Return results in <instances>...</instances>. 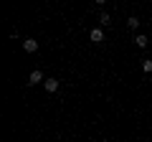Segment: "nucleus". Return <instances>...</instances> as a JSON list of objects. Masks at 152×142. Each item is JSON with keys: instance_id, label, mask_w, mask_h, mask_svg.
I'll return each instance as SVG.
<instances>
[{"instance_id": "20e7f679", "label": "nucleus", "mask_w": 152, "mask_h": 142, "mask_svg": "<svg viewBox=\"0 0 152 142\" xmlns=\"http://www.w3.org/2000/svg\"><path fill=\"white\" fill-rule=\"evenodd\" d=\"M43 86H46V91H48V94H53L56 89H58V81H56V79H46Z\"/></svg>"}, {"instance_id": "f257e3e1", "label": "nucleus", "mask_w": 152, "mask_h": 142, "mask_svg": "<svg viewBox=\"0 0 152 142\" xmlns=\"http://www.w3.org/2000/svg\"><path fill=\"white\" fill-rule=\"evenodd\" d=\"M41 81H46L43 79V74H41V71H31V76H28V84H31V86H36V84H41Z\"/></svg>"}, {"instance_id": "39448f33", "label": "nucleus", "mask_w": 152, "mask_h": 142, "mask_svg": "<svg viewBox=\"0 0 152 142\" xmlns=\"http://www.w3.org/2000/svg\"><path fill=\"white\" fill-rule=\"evenodd\" d=\"M134 43L140 46V48H145V46L150 43V38H147V36H134Z\"/></svg>"}, {"instance_id": "6e6552de", "label": "nucleus", "mask_w": 152, "mask_h": 142, "mask_svg": "<svg viewBox=\"0 0 152 142\" xmlns=\"http://www.w3.org/2000/svg\"><path fill=\"white\" fill-rule=\"evenodd\" d=\"M142 69H145L147 74H152V59H145V64H142Z\"/></svg>"}, {"instance_id": "f03ea898", "label": "nucleus", "mask_w": 152, "mask_h": 142, "mask_svg": "<svg viewBox=\"0 0 152 142\" xmlns=\"http://www.w3.org/2000/svg\"><path fill=\"white\" fill-rule=\"evenodd\" d=\"M23 48H26L28 53H36V51H38V41L36 38H26V41H23Z\"/></svg>"}, {"instance_id": "0eeeda50", "label": "nucleus", "mask_w": 152, "mask_h": 142, "mask_svg": "<svg viewBox=\"0 0 152 142\" xmlns=\"http://www.w3.org/2000/svg\"><path fill=\"white\" fill-rule=\"evenodd\" d=\"M127 26H129V28H132V31H134V28H137V26H140V20H137V18H134V15H132V18H127Z\"/></svg>"}, {"instance_id": "423d86ee", "label": "nucleus", "mask_w": 152, "mask_h": 142, "mask_svg": "<svg viewBox=\"0 0 152 142\" xmlns=\"http://www.w3.org/2000/svg\"><path fill=\"white\" fill-rule=\"evenodd\" d=\"M99 23H102V26H109V23H112V18H109V13H102V15H99Z\"/></svg>"}, {"instance_id": "7ed1b4c3", "label": "nucleus", "mask_w": 152, "mask_h": 142, "mask_svg": "<svg viewBox=\"0 0 152 142\" xmlns=\"http://www.w3.org/2000/svg\"><path fill=\"white\" fill-rule=\"evenodd\" d=\"M89 38H91L94 43H102V41H104V31H102V28H91V33H89Z\"/></svg>"}]
</instances>
